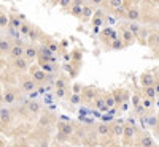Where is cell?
Wrapping results in <instances>:
<instances>
[{"instance_id": "obj_33", "label": "cell", "mask_w": 159, "mask_h": 147, "mask_svg": "<svg viewBox=\"0 0 159 147\" xmlns=\"http://www.w3.org/2000/svg\"><path fill=\"white\" fill-rule=\"evenodd\" d=\"M151 104H153V100H150V98L142 100V106H143V108H151Z\"/></svg>"}, {"instance_id": "obj_14", "label": "cell", "mask_w": 159, "mask_h": 147, "mask_svg": "<svg viewBox=\"0 0 159 147\" xmlns=\"http://www.w3.org/2000/svg\"><path fill=\"white\" fill-rule=\"evenodd\" d=\"M0 120H2V125H7L10 122V109H2L0 111Z\"/></svg>"}, {"instance_id": "obj_24", "label": "cell", "mask_w": 159, "mask_h": 147, "mask_svg": "<svg viewBox=\"0 0 159 147\" xmlns=\"http://www.w3.org/2000/svg\"><path fill=\"white\" fill-rule=\"evenodd\" d=\"M80 101H81V95H80V93H72L70 103L72 104H80Z\"/></svg>"}, {"instance_id": "obj_2", "label": "cell", "mask_w": 159, "mask_h": 147, "mask_svg": "<svg viewBox=\"0 0 159 147\" xmlns=\"http://www.w3.org/2000/svg\"><path fill=\"white\" fill-rule=\"evenodd\" d=\"M140 82L143 87H151V86H154V76L150 71L143 73V74H140Z\"/></svg>"}, {"instance_id": "obj_10", "label": "cell", "mask_w": 159, "mask_h": 147, "mask_svg": "<svg viewBox=\"0 0 159 147\" xmlns=\"http://www.w3.org/2000/svg\"><path fill=\"white\" fill-rule=\"evenodd\" d=\"M123 136L126 141H132V138H134V128H132V125H124V131H123Z\"/></svg>"}, {"instance_id": "obj_29", "label": "cell", "mask_w": 159, "mask_h": 147, "mask_svg": "<svg viewBox=\"0 0 159 147\" xmlns=\"http://www.w3.org/2000/svg\"><path fill=\"white\" fill-rule=\"evenodd\" d=\"M5 25H8V16L0 13V27H5Z\"/></svg>"}, {"instance_id": "obj_40", "label": "cell", "mask_w": 159, "mask_h": 147, "mask_svg": "<svg viewBox=\"0 0 159 147\" xmlns=\"http://www.w3.org/2000/svg\"><path fill=\"white\" fill-rule=\"evenodd\" d=\"M29 36H30V38H32V40H35V38H37V36H38V33H37V32H35V30H34V29H30V32H29Z\"/></svg>"}, {"instance_id": "obj_39", "label": "cell", "mask_w": 159, "mask_h": 147, "mask_svg": "<svg viewBox=\"0 0 159 147\" xmlns=\"http://www.w3.org/2000/svg\"><path fill=\"white\" fill-rule=\"evenodd\" d=\"M56 95H57V97H64V95H65V89H57V90H56Z\"/></svg>"}, {"instance_id": "obj_1", "label": "cell", "mask_w": 159, "mask_h": 147, "mask_svg": "<svg viewBox=\"0 0 159 147\" xmlns=\"http://www.w3.org/2000/svg\"><path fill=\"white\" fill-rule=\"evenodd\" d=\"M32 79L35 82H43L48 79V73H45L40 66H34L32 68Z\"/></svg>"}, {"instance_id": "obj_11", "label": "cell", "mask_w": 159, "mask_h": 147, "mask_svg": "<svg viewBox=\"0 0 159 147\" xmlns=\"http://www.w3.org/2000/svg\"><path fill=\"white\" fill-rule=\"evenodd\" d=\"M97 131H99V135H102V136H108V135H111V125L102 124V125L97 127Z\"/></svg>"}, {"instance_id": "obj_37", "label": "cell", "mask_w": 159, "mask_h": 147, "mask_svg": "<svg viewBox=\"0 0 159 147\" xmlns=\"http://www.w3.org/2000/svg\"><path fill=\"white\" fill-rule=\"evenodd\" d=\"M70 3H72V0H59V5L64 6V8H67Z\"/></svg>"}, {"instance_id": "obj_19", "label": "cell", "mask_w": 159, "mask_h": 147, "mask_svg": "<svg viewBox=\"0 0 159 147\" xmlns=\"http://www.w3.org/2000/svg\"><path fill=\"white\" fill-rule=\"evenodd\" d=\"M0 49H2V52H10L11 44H10L8 40H0Z\"/></svg>"}, {"instance_id": "obj_21", "label": "cell", "mask_w": 159, "mask_h": 147, "mask_svg": "<svg viewBox=\"0 0 159 147\" xmlns=\"http://www.w3.org/2000/svg\"><path fill=\"white\" fill-rule=\"evenodd\" d=\"M30 24L29 22H22V25H21V29H19V32L22 33V35H29V32H30Z\"/></svg>"}, {"instance_id": "obj_3", "label": "cell", "mask_w": 159, "mask_h": 147, "mask_svg": "<svg viewBox=\"0 0 159 147\" xmlns=\"http://www.w3.org/2000/svg\"><path fill=\"white\" fill-rule=\"evenodd\" d=\"M22 18H19V16H16V15H11L10 18H8V25L13 29V30H19L21 29V25H22Z\"/></svg>"}, {"instance_id": "obj_42", "label": "cell", "mask_w": 159, "mask_h": 147, "mask_svg": "<svg viewBox=\"0 0 159 147\" xmlns=\"http://www.w3.org/2000/svg\"><path fill=\"white\" fill-rule=\"evenodd\" d=\"M72 2H73L75 5H81V3H83V0H72Z\"/></svg>"}, {"instance_id": "obj_6", "label": "cell", "mask_w": 159, "mask_h": 147, "mask_svg": "<svg viewBox=\"0 0 159 147\" xmlns=\"http://www.w3.org/2000/svg\"><path fill=\"white\" fill-rule=\"evenodd\" d=\"M37 56H38V49H35L34 46L24 48V57L27 60H34V59H37Z\"/></svg>"}, {"instance_id": "obj_15", "label": "cell", "mask_w": 159, "mask_h": 147, "mask_svg": "<svg viewBox=\"0 0 159 147\" xmlns=\"http://www.w3.org/2000/svg\"><path fill=\"white\" fill-rule=\"evenodd\" d=\"M105 106H107L108 109H113L116 106V100L113 95H107V98H105Z\"/></svg>"}, {"instance_id": "obj_5", "label": "cell", "mask_w": 159, "mask_h": 147, "mask_svg": "<svg viewBox=\"0 0 159 147\" xmlns=\"http://www.w3.org/2000/svg\"><path fill=\"white\" fill-rule=\"evenodd\" d=\"M10 57L15 60V59H19V57H24V48L21 44H15L11 46L10 49Z\"/></svg>"}, {"instance_id": "obj_41", "label": "cell", "mask_w": 159, "mask_h": 147, "mask_svg": "<svg viewBox=\"0 0 159 147\" xmlns=\"http://www.w3.org/2000/svg\"><path fill=\"white\" fill-rule=\"evenodd\" d=\"M153 87H154V90H156V95H159V81H156Z\"/></svg>"}, {"instance_id": "obj_35", "label": "cell", "mask_w": 159, "mask_h": 147, "mask_svg": "<svg viewBox=\"0 0 159 147\" xmlns=\"http://www.w3.org/2000/svg\"><path fill=\"white\" fill-rule=\"evenodd\" d=\"M92 24H94L96 25V27H97V25H100L102 24V16H100V13H99V15L94 18V19H92Z\"/></svg>"}, {"instance_id": "obj_22", "label": "cell", "mask_w": 159, "mask_h": 147, "mask_svg": "<svg viewBox=\"0 0 159 147\" xmlns=\"http://www.w3.org/2000/svg\"><path fill=\"white\" fill-rule=\"evenodd\" d=\"M140 142H142V147H153V139L150 136H143Z\"/></svg>"}, {"instance_id": "obj_23", "label": "cell", "mask_w": 159, "mask_h": 147, "mask_svg": "<svg viewBox=\"0 0 159 147\" xmlns=\"http://www.w3.org/2000/svg\"><path fill=\"white\" fill-rule=\"evenodd\" d=\"M52 63H49V62H46V63H40L38 66H40V68H42L45 73H51L52 70H54V68H52V66H51Z\"/></svg>"}, {"instance_id": "obj_46", "label": "cell", "mask_w": 159, "mask_h": 147, "mask_svg": "<svg viewBox=\"0 0 159 147\" xmlns=\"http://www.w3.org/2000/svg\"><path fill=\"white\" fill-rule=\"evenodd\" d=\"M0 101H3V98H2V95H0Z\"/></svg>"}, {"instance_id": "obj_18", "label": "cell", "mask_w": 159, "mask_h": 147, "mask_svg": "<svg viewBox=\"0 0 159 147\" xmlns=\"http://www.w3.org/2000/svg\"><path fill=\"white\" fill-rule=\"evenodd\" d=\"M111 131L115 133V135H123L124 125H121V124H113V125H111Z\"/></svg>"}, {"instance_id": "obj_13", "label": "cell", "mask_w": 159, "mask_h": 147, "mask_svg": "<svg viewBox=\"0 0 159 147\" xmlns=\"http://www.w3.org/2000/svg\"><path fill=\"white\" fill-rule=\"evenodd\" d=\"M123 40H124V46H127L132 40H134V33H132L129 29H126V30H123Z\"/></svg>"}, {"instance_id": "obj_43", "label": "cell", "mask_w": 159, "mask_h": 147, "mask_svg": "<svg viewBox=\"0 0 159 147\" xmlns=\"http://www.w3.org/2000/svg\"><path fill=\"white\" fill-rule=\"evenodd\" d=\"M91 2L94 3V5H100V3H102V0H91Z\"/></svg>"}, {"instance_id": "obj_38", "label": "cell", "mask_w": 159, "mask_h": 147, "mask_svg": "<svg viewBox=\"0 0 159 147\" xmlns=\"http://www.w3.org/2000/svg\"><path fill=\"white\" fill-rule=\"evenodd\" d=\"M129 30H130L132 33H137V32H139V27H137L135 24H130V25H129Z\"/></svg>"}, {"instance_id": "obj_28", "label": "cell", "mask_w": 159, "mask_h": 147, "mask_svg": "<svg viewBox=\"0 0 159 147\" xmlns=\"http://www.w3.org/2000/svg\"><path fill=\"white\" fill-rule=\"evenodd\" d=\"M91 15H92V8H91V6H84V8H83V16H81V18H83V19H88Z\"/></svg>"}, {"instance_id": "obj_27", "label": "cell", "mask_w": 159, "mask_h": 147, "mask_svg": "<svg viewBox=\"0 0 159 147\" xmlns=\"http://www.w3.org/2000/svg\"><path fill=\"white\" fill-rule=\"evenodd\" d=\"M46 48L51 51V54H52V52H57V51H59V44H57V43H54V41L48 43V46H46Z\"/></svg>"}, {"instance_id": "obj_9", "label": "cell", "mask_w": 159, "mask_h": 147, "mask_svg": "<svg viewBox=\"0 0 159 147\" xmlns=\"http://www.w3.org/2000/svg\"><path fill=\"white\" fill-rule=\"evenodd\" d=\"M57 128H59V133H64V135H67V136H70V133L73 130V127L70 124H65V122L57 124Z\"/></svg>"}, {"instance_id": "obj_45", "label": "cell", "mask_w": 159, "mask_h": 147, "mask_svg": "<svg viewBox=\"0 0 159 147\" xmlns=\"http://www.w3.org/2000/svg\"><path fill=\"white\" fill-rule=\"evenodd\" d=\"M15 147H27L25 144H18V145H15Z\"/></svg>"}, {"instance_id": "obj_32", "label": "cell", "mask_w": 159, "mask_h": 147, "mask_svg": "<svg viewBox=\"0 0 159 147\" xmlns=\"http://www.w3.org/2000/svg\"><path fill=\"white\" fill-rule=\"evenodd\" d=\"M121 3H123V0H110V5L113 6V8H119V6H121Z\"/></svg>"}, {"instance_id": "obj_36", "label": "cell", "mask_w": 159, "mask_h": 147, "mask_svg": "<svg viewBox=\"0 0 159 147\" xmlns=\"http://www.w3.org/2000/svg\"><path fill=\"white\" fill-rule=\"evenodd\" d=\"M72 90H73V93H81L83 92V87L80 86V84H73V89Z\"/></svg>"}, {"instance_id": "obj_30", "label": "cell", "mask_w": 159, "mask_h": 147, "mask_svg": "<svg viewBox=\"0 0 159 147\" xmlns=\"http://www.w3.org/2000/svg\"><path fill=\"white\" fill-rule=\"evenodd\" d=\"M54 86H56V89H67V86H65V81H64V79H57V81L54 82Z\"/></svg>"}, {"instance_id": "obj_47", "label": "cell", "mask_w": 159, "mask_h": 147, "mask_svg": "<svg viewBox=\"0 0 159 147\" xmlns=\"http://www.w3.org/2000/svg\"><path fill=\"white\" fill-rule=\"evenodd\" d=\"M157 43H159V35H157Z\"/></svg>"}, {"instance_id": "obj_31", "label": "cell", "mask_w": 159, "mask_h": 147, "mask_svg": "<svg viewBox=\"0 0 159 147\" xmlns=\"http://www.w3.org/2000/svg\"><path fill=\"white\" fill-rule=\"evenodd\" d=\"M132 104H134V108H137L139 104H142V100H140V97L137 95V93H135L134 97H132Z\"/></svg>"}, {"instance_id": "obj_7", "label": "cell", "mask_w": 159, "mask_h": 147, "mask_svg": "<svg viewBox=\"0 0 159 147\" xmlns=\"http://www.w3.org/2000/svg\"><path fill=\"white\" fill-rule=\"evenodd\" d=\"M13 65H15V68L16 70H25L27 68V65H29V60L25 59V57H19V59H15V62H13Z\"/></svg>"}, {"instance_id": "obj_8", "label": "cell", "mask_w": 159, "mask_h": 147, "mask_svg": "<svg viewBox=\"0 0 159 147\" xmlns=\"http://www.w3.org/2000/svg\"><path fill=\"white\" fill-rule=\"evenodd\" d=\"M2 98H3L5 103L11 104L13 101L16 100V92H15V90H5V92H3V95H2Z\"/></svg>"}, {"instance_id": "obj_4", "label": "cell", "mask_w": 159, "mask_h": 147, "mask_svg": "<svg viewBox=\"0 0 159 147\" xmlns=\"http://www.w3.org/2000/svg\"><path fill=\"white\" fill-rule=\"evenodd\" d=\"M21 87H22V90L24 92H34L35 89H37V82L34 81V79L30 78H24L22 79V82H21Z\"/></svg>"}, {"instance_id": "obj_34", "label": "cell", "mask_w": 159, "mask_h": 147, "mask_svg": "<svg viewBox=\"0 0 159 147\" xmlns=\"http://www.w3.org/2000/svg\"><path fill=\"white\" fill-rule=\"evenodd\" d=\"M48 124H49V117H48V116H42V119H40V125L46 127Z\"/></svg>"}, {"instance_id": "obj_44", "label": "cell", "mask_w": 159, "mask_h": 147, "mask_svg": "<svg viewBox=\"0 0 159 147\" xmlns=\"http://www.w3.org/2000/svg\"><path fill=\"white\" fill-rule=\"evenodd\" d=\"M49 3L51 5H56V3H59V0H49Z\"/></svg>"}, {"instance_id": "obj_20", "label": "cell", "mask_w": 159, "mask_h": 147, "mask_svg": "<svg viewBox=\"0 0 159 147\" xmlns=\"http://www.w3.org/2000/svg\"><path fill=\"white\" fill-rule=\"evenodd\" d=\"M92 98H94V90H92V87L84 89V100L86 101H91Z\"/></svg>"}, {"instance_id": "obj_16", "label": "cell", "mask_w": 159, "mask_h": 147, "mask_svg": "<svg viewBox=\"0 0 159 147\" xmlns=\"http://www.w3.org/2000/svg\"><path fill=\"white\" fill-rule=\"evenodd\" d=\"M72 15H73L75 18H81V16H83V6H81V5H73Z\"/></svg>"}, {"instance_id": "obj_12", "label": "cell", "mask_w": 159, "mask_h": 147, "mask_svg": "<svg viewBox=\"0 0 159 147\" xmlns=\"http://www.w3.org/2000/svg\"><path fill=\"white\" fill-rule=\"evenodd\" d=\"M27 109H29V112H32V114H38L40 109H42V106H40L37 101H29V103H27Z\"/></svg>"}, {"instance_id": "obj_26", "label": "cell", "mask_w": 159, "mask_h": 147, "mask_svg": "<svg viewBox=\"0 0 159 147\" xmlns=\"http://www.w3.org/2000/svg\"><path fill=\"white\" fill-rule=\"evenodd\" d=\"M139 16H140V13H139L137 10H130V11L127 13V18H129V19H132V21L139 19Z\"/></svg>"}, {"instance_id": "obj_17", "label": "cell", "mask_w": 159, "mask_h": 147, "mask_svg": "<svg viewBox=\"0 0 159 147\" xmlns=\"http://www.w3.org/2000/svg\"><path fill=\"white\" fill-rule=\"evenodd\" d=\"M145 95H147V98H150V100L156 98V90H154V87H153V86H151V87H145Z\"/></svg>"}, {"instance_id": "obj_48", "label": "cell", "mask_w": 159, "mask_h": 147, "mask_svg": "<svg viewBox=\"0 0 159 147\" xmlns=\"http://www.w3.org/2000/svg\"><path fill=\"white\" fill-rule=\"evenodd\" d=\"M0 54H2V49H0Z\"/></svg>"}, {"instance_id": "obj_25", "label": "cell", "mask_w": 159, "mask_h": 147, "mask_svg": "<svg viewBox=\"0 0 159 147\" xmlns=\"http://www.w3.org/2000/svg\"><path fill=\"white\" fill-rule=\"evenodd\" d=\"M111 48H113V49H116V51H118V49H123V48H124V43L121 41V40H113Z\"/></svg>"}]
</instances>
